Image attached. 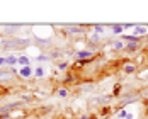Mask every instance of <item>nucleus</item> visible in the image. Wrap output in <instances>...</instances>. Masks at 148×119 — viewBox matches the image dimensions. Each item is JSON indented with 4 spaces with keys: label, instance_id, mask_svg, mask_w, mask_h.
I'll return each mask as SVG.
<instances>
[{
    "label": "nucleus",
    "instance_id": "1",
    "mask_svg": "<svg viewBox=\"0 0 148 119\" xmlns=\"http://www.w3.org/2000/svg\"><path fill=\"white\" fill-rule=\"evenodd\" d=\"M136 68H138V66H136V63H134V61H126V63L121 66V70H123L124 73H134V72H136Z\"/></svg>",
    "mask_w": 148,
    "mask_h": 119
},
{
    "label": "nucleus",
    "instance_id": "2",
    "mask_svg": "<svg viewBox=\"0 0 148 119\" xmlns=\"http://www.w3.org/2000/svg\"><path fill=\"white\" fill-rule=\"evenodd\" d=\"M19 75H21L22 78H29L31 75H34V68H32V66H21Z\"/></svg>",
    "mask_w": 148,
    "mask_h": 119
},
{
    "label": "nucleus",
    "instance_id": "3",
    "mask_svg": "<svg viewBox=\"0 0 148 119\" xmlns=\"http://www.w3.org/2000/svg\"><path fill=\"white\" fill-rule=\"evenodd\" d=\"M75 56H77L78 60H90L92 56H94V53L89 51V49H82V51H77Z\"/></svg>",
    "mask_w": 148,
    "mask_h": 119
},
{
    "label": "nucleus",
    "instance_id": "4",
    "mask_svg": "<svg viewBox=\"0 0 148 119\" xmlns=\"http://www.w3.org/2000/svg\"><path fill=\"white\" fill-rule=\"evenodd\" d=\"M143 34H147V27L145 26H134V29H133V36L134 38H140V36H143Z\"/></svg>",
    "mask_w": 148,
    "mask_h": 119
},
{
    "label": "nucleus",
    "instance_id": "5",
    "mask_svg": "<svg viewBox=\"0 0 148 119\" xmlns=\"http://www.w3.org/2000/svg\"><path fill=\"white\" fill-rule=\"evenodd\" d=\"M124 41H121V39H118V41H112L111 43V48L114 49V51H121V49H124Z\"/></svg>",
    "mask_w": 148,
    "mask_h": 119
},
{
    "label": "nucleus",
    "instance_id": "6",
    "mask_svg": "<svg viewBox=\"0 0 148 119\" xmlns=\"http://www.w3.org/2000/svg\"><path fill=\"white\" fill-rule=\"evenodd\" d=\"M17 63L22 65V66H31V58L29 56H26V55H22V56L17 58Z\"/></svg>",
    "mask_w": 148,
    "mask_h": 119
},
{
    "label": "nucleus",
    "instance_id": "7",
    "mask_svg": "<svg viewBox=\"0 0 148 119\" xmlns=\"http://www.w3.org/2000/svg\"><path fill=\"white\" fill-rule=\"evenodd\" d=\"M140 43H141V39H136V41H131V43H126V49L128 51H134V49H138V46H140Z\"/></svg>",
    "mask_w": 148,
    "mask_h": 119
},
{
    "label": "nucleus",
    "instance_id": "8",
    "mask_svg": "<svg viewBox=\"0 0 148 119\" xmlns=\"http://www.w3.org/2000/svg\"><path fill=\"white\" fill-rule=\"evenodd\" d=\"M34 77L36 78H43L45 77V66H41V65L34 66Z\"/></svg>",
    "mask_w": 148,
    "mask_h": 119
},
{
    "label": "nucleus",
    "instance_id": "9",
    "mask_svg": "<svg viewBox=\"0 0 148 119\" xmlns=\"http://www.w3.org/2000/svg\"><path fill=\"white\" fill-rule=\"evenodd\" d=\"M111 31H112V34H121L123 36V24H112L111 26Z\"/></svg>",
    "mask_w": 148,
    "mask_h": 119
},
{
    "label": "nucleus",
    "instance_id": "10",
    "mask_svg": "<svg viewBox=\"0 0 148 119\" xmlns=\"http://www.w3.org/2000/svg\"><path fill=\"white\" fill-rule=\"evenodd\" d=\"M17 58H19V56H15V55H9V56L5 58V65H10V66L15 65V63H17Z\"/></svg>",
    "mask_w": 148,
    "mask_h": 119
},
{
    "label": "nucleus",
    "instance_id": "11",
    "mask_svg": "<svg viewBox=\"0 0 148 119\" xmlns=\"http://www.w3.org/2000/svg\"><path fill=\"white\" fill-rule=\"evenodd\" d=\"M58 95L61 97V99H66V97L70 95V90L65 89V87H61V89H58Z\"/></svg>",
    "mask_w": 148,
    "mask_h": 119
},
{
    "label": "nucleus",
    "instance_id": "12",
    "mask_svg": "<svg viewBox=\"0 0 148 119\" xmlns=\"http://www.w3.org/2000/svg\"><path fill=\"white\" fill-rule=\"evenodd\" d=\"M65 32H68V34H82L84 29H80V27H66Z\"/></svg>",
    "mask_w": 148,
    "mask_h": 119
},
{
    "label": "nucleus",
    "instance_id": "13",
    "mask_svg": "<svg viewBox=\"0 0 148 119\" xmlns=\"http://www.w3.org/2000/svg\"><path fill=\"white\" fill-rule=\"evenodd\" d=\"M12 78V73L10 72H2L0 70V80H10Z\"/></svg>",
    "mask_w": 148,
    "mask_h": 119
},
{
    "label": "nucleus",
    "instance_id": "14",
    "mask_svg": "<svg viewBox=\"0 0 148 119\" xmlns=\"http://www.w3.org/2000/svg\"><path fill=\"white\" fill-rule=\"evenodd\" d=\"M17 29H21V24H12V27H10V26H7V27H5L7 32H15Z\"/></svg>",
    "mask_w": 148,
    "mask_h": 119
},
{
    "label": "nucleus",
    "instance_id": "15",
    "mask_svg": "<svg viewBox=\"0 0 148 119\" xmlns=\"http://www.w3.org/2000/svg\"><path fill=\"white\" fill-rule=\"evenodd\" d=\"M94 31H95L97 34H102L104 31H106V27H104L102 24H95V26H94Z\"/></svg>",
    "mask_w": 148,
    "mask_h": 119
},
{
    "label": "nucleus",
    "instance_id": "16",
    "mask_svg": "<svg viewBox=\"0 0 148 119\" xmlns=\"http://www.w3.org/2000/svg\"><path fill=\"white\" fill-rule=\"evenodd\" d=\"M118 118L119 119H126V118H128V111H126V107H124V109H121V111L118 112Z\"/></svg>",
    "mask_w": 148,
    "mask_h": 119
},
{
    "label": "nucleus",
    "instance_id": "17",
    "mask_svg": "<svg viewBox=\"0 0 148 119\" xmlns=\"http://www.w3.org/2000/svg\"><path fill=\"white\" fill-rule=\"evenodd\" d=\"M48 60H49V56H46V55H38L36 56V61H41V63L43 61H48Z\"/></svg>",
    "mask_w": 148,
    "mask_h": 119
},
{
    "label": "nucleus",
    "instance_id": "18",
    "mask_svg": "<svg viewBox=\"0 0 148 119\" xmlns=\"http://www.w3.org/2000/svg\"><path fill=\"white\" fill-rule=\"evenodd\" d=\"M66 68H68V63H60L58 65V70H61V72H65Z\"/></svg>",
    "mask_w": 148,
    "mask_h": 119
},
{
    "label": "nucleus",
    "instance_id": "19",
    "mask_svg": "<svg viewBox=\"0 0 148 119\" xmlns=\"http://www.w3.org/2000/svg\"><path fill=\"white\" fill-rule=\"evenodd\" d=\"M99 39H101V38H99V34H94V36H90V41H92V43H99Z\"/></svg>",
    "mask_w": 148,
    "mask_h": 119
},
{
    "label": "nucleus",
    "instance_id": "20",
    "mask_svg": "<svg viewBox=\"0 0 148 119\" xmlns=\"http://www.w3.org/2000/svg\"><path fill=\"white\" fill-rule=\"evenodd\" d=\"M63 82H65V83H66V82H68V83H72V82H75V80H73V77H72V75H66Z\"/></svg>",
    "mask_w": 148,
    "mask_h": 119
},
{
    "label": "nucleus",
    "instance_id": "21",
    "mask_svg": "<svg viewBox=\"0 0 148 119\" xmlns=\"http://www.w3.org/2000/svg\"><path fill=\"white\" fill-rule=\"evenodd\" d=\"M136 24H123V29H134Z\"/></svg>",
    "mask_w": 148,
    "mask_h": 119
},
{
    "label": "nucleus",
    "instance_id": "22",
    "mask_svg": "<svg viewBox=\"0 0 148 119\" xmlns=\"http://www.w3.org/2000/svg\"><path fill=\"white\" fill-rule=\"evenodd\" d=\"M34 97L32 95H22V101H32Z\"/></svg>",
    "mask_w": 148,
    "mask_h": 119
},
{
    "label": "nucleus",
    "instance_id": "23",
    "mask_svg": "<svg viewBox=\"0 0 148 119\" xmlns=\"http://www.w3.org/2000/svg\"><path fill=\"white\" fill-rule=\"evenodd\" d=\"M119 89H121V85H116V87H114V95H119Z\"/></svg>",
    "mask_w": 148,
    "mask_h": 119
},
{
    "label": "nucleus",
    "instance_id": "24",
    "mask_svg": "<svg viewBox=\"0 0 148 119\" xmlns=\"http://www.w3.org/2000/svg\"><path fill=\"white\" fill-rule=\"evenodd\" d=\"M3 65H5V58H3V56H0V66H3Z\"/></svg>",
    "mask_w": 148,
    "mask_h": 119
},
{
    "label": "nucleus",
    "instance_id": "25",
    "mask_svg": "<svg viewBox=\"0 0 148 119\" xmlns=\"http://www.w3.org/2000/svg\"><path fill=\"white\" fill-rule=\"evenodd\" d=\"M143 97H145V99H148V89L143 90Z\"/></svg>",
    "mask_w": 148,
    "mask_h": 119
},
{
    "label": "nucleus",
    "instance_id": "26",
    "mask_svg": "<svg viewBox=\"0 0 148 119\" xmlns=\"http://www.w3.org/2000/svg\"><path fill=\"white\" fill-rule=\"evenodd\" d=\"M0 51H2V44H0Z\"/></svg>",
    "mask_w": 148,
    "mask_h": 119
}]
</instances>
